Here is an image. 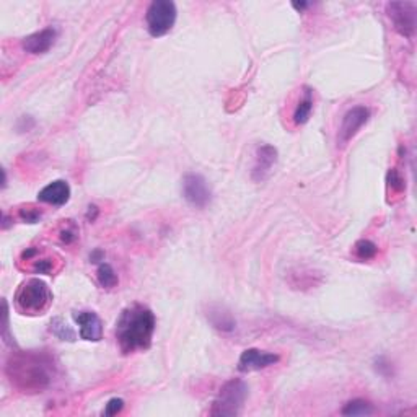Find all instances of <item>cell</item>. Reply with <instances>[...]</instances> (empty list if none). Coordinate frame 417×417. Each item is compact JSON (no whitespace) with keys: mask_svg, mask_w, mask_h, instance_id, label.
I'll return each instance as SVG.
<instances>
[{"mask_svg":"<svg viewBox=\"0 0 417 417\" xmlns=\"http://www.w3.org/2000/svg\"><path fill=\"white\" fill-rule=\"evenodd\" d=\"M157 326L154 311L145 305L134 304L122 310L116 322V342L122 354L147 351L152 346Z\"/></svg>","mask_w":417,"mask_h":417,"instance_id":"obj_1","label":"cell"},{"mask_svg":"<svg viewBox=\"0 0 417 417\" xmlns=\"http://www.w3.org/2000/svg\"><path fill=\"white\" fill-rule=\"evenodd\" d=\"M51 372V360L36 352H18L7 364L8 378L23 393H38L48 388L53 378Z\"/></svg>","mask_w":417,"mask_h":417,"instance_id":"obj_2","label":"cell"},{"mask_svg":"<svg viewBox=\"0 0 417 417\" xmlns=\"http://www.w3.org/2000/svg\"><path fill=\"white\" fill-rule=\"evenodd\" d=\"M53 304V292L41 279L21 282L15 292V306L23 315H43Z\"/></svg>","mask_w":417,"mask_h":417,"instance_id":"obj_3","label":"cell"},{"mask_svg":"<svg viewBox=\"0 0 417 417\" xmlns=\"http://www.w3.org/2000/svg\"><path fill=\"white\" fill-rule=\"evenodd\" d=\"M246 398H248V384L243 382V380L233 378L220 388L210 414L230 417L238 416L241 412L243 406H245Z\"/></svg>","mask_w":417,"mask_h":417,"instance_id":"obj_4","label":"cell"},{"mask_svg":"<svg viewBox=\"0 0 417 417\" xmlns=\"http://www.w3.org/2000/svg\"><path fill=\"white\" fill-rule=\"evenodd\" d=\"M176 6L169 0H154L147 8V30L154 38H160L172 31L176 21Z\"/></svg>","mask_w":417,"mask_h":417,"instance_id":"obj_5","label":"cell"},{"mask_svg":"<svg viewBox=\"0 0 417 417\" xmlns=\"http://www.w3.org/2000/svg\"><path fill=\"white\" fill-rule=\"evenodd\" d=\"M416 10L414 2H389L387 3V13L393 26L401 36L412 38L416 31Z\"/></svg>","mask_w":417,"mask_h":417,"instance_id":"obj_6","label":"cell"},{"mask_svg":"<svg viewBox=\"0 0 417 417\" xmlns=\"http://www.w3.org/2000/svg\"><path fill=\"white\" fill-rule=\"evenodd\" d=\"M56 264H61V258L56 254L44 253L38 248H26L20 256L18 266L26 271L36 272V274H49L53 276L57 271Z\"/></svg>","mask_w":417,"mask_h":417,"instance_id":"obj_7","label":"cell"},{"mask_svg":"<svg viewBox=\"0 0 417 417\" xmlns=\"http://www.w3.org/2000/svg\"><path fill=\"white\" fill-rule=\"evenodd\" d=\"M183 196H185V199L191 205H194V207L198 209H204L210 204L212 191H210L207 181H205L203 175L187 173V175L183 178Z\"/></svg>","mask_w":417,"mask_h":417,"instance_id":"obj_8","label":"cell"},{"mask_svg":"<svg viewBox=\"0 0 417 417\" xmlns=\"http://www.w3.org/2000/svg\"><path fill=\"white\" fill-rule=\"evenodd\" d=\"M370 119V109L365 106H354L344 114L341 129H339V142L342 145L354 139L362 127H364Z\"/></svg>","mask_w":417,"mask_h":417,"instance_id":"obj_9","label":"cell"},{"mask_svg":"<svg viewBox=\"0 0 417 417\" xmlns=\"http://www.w3.org/2000/svg\"><path fill=\"white\" fill-rule=\"evenodd\" d=\"M281 357L272 352H266L259 349H246L240 355L238 360V370L240 372H258V370L268 369V367L276 365Z\"/></svg>","mask_w":417,"mask_h":417,"instance_id":"obj_10","label":"cell"},{"mask_svg":"<svg viewBox=\"0 0 417 417\" xmlns=\"http://www.w3.org/2000/svg\"><path fill=\"white\" fill-rule=\"evenodd\" d=\"M276 163H277L276 147H272L269 144L258 147V150H256L253 172H251V178H253L256 183L264 181L266 178L271 175L274 165Z\"/></svg>","mask_w":417,"mask_h":417,"instance_id":"obj_11","label":"cell"},{"mask_svg":"<svg viewBox=\"0 0 417 417\" xmlns=\"http://www.w3.org/2000/svg\"><path fill=\"white\" fill-rule=\"evenodd\" d=\"M73 319L80 328V337L98 342L103 337V322L95 311H73Z\"/></svg>","mask_w":417,"mask_h":417,"instance_id":"obj_12","label":"cell"},{"mask_svg":"<svg viewBox=\"0 0 417 417\" xmlns=\"http://www.w3.org/2000/svg\"><path fill=\"white\" fill-rule=\"evenodd\" d=\"M57 38V31L56 28H44L41 31H36V33L26 36L25 39L21 41L23 49L30 54H44L48 53L49 49L53 48L54 43H56Z\"/></svg>","mask_w":417,"mask_h":417,"instance_id":"obj_13","label":"cell"},{"mask_svg":"<svg viewBox=\"0 0 417 417\" xmlns=\"http://www.w3.org/2000/svg\"><path fill=\"white\" fill-rule=\"evenodd\" d=\"M38 199L41 203L51 204V205L67 204L68 199H71V186H68V183L62 180L49 183L48 186H44L43 189L39 191Z\"/></svg>","mask_w":417,"mask_h":417,"instance_id":"obj_14","label":"cell"},{"mask_svg":"<svg viewBox=\"0 0 417 417\" xmlns=\"http://www.w3.org/2000/svg\"><path fill=\"white\" fill-rule=\"evenodd\" d=\"M207 319L215 329H219L222 333H232L237 328V322L230 311H227L219 305L210 306L207 311Z\"/></svg>","mask_w":417,"mask_h":417,"instance_id":"obj_15","label":"cell"},{"mask_svg":"<svg viewBox=\"0 0 417 417\" xmlns=\"http://www.w3.org/2000/svg\"><path fill=\"white\" fill-rule=\"evenodd\" d=\"M311 109H313V91L310 89H305L304 91V98L300 100V103L297 104L295 113H293V122L297 126L305 124L308 122V119L311 116Z\"/></svg>","mask_w":417,"mask_h":417,"instance_id":"obj_16","label":"cell"},{"mask_svg":"<svg viewBox=\"0 0 417 417\" xmlns=\"http://www.w3.org/2000/svg\"><path fill=\"white\" fill-rule=\"evenodd\" d=\"M96 276H98V282L103 288H113L118 286V276L116 272H114V269L111 268V264L100 263Z\"/></svg>","mask_w":417,"mask_h":417,"instance_id":"obj_17","label":"cell"},{"mask_svg":"<svg viewBox=\"0 0 417 417\" xmlns=\"http://www.w3.org/2000/svg\"><path fill=\"white\" fill-rule=\"evenodd\" d=\"M51 333L54 334V336L61 339V341H68V342H73L75 341V331L68 326V324L64 322L62 318H54L51 322Z\"/></svg>","mask_w":417,"mask_h":417,"instance_id":"obj_18","label":"cell"},{"mask_svg":"<svg viewBox=\"0 0 417 417\" xmlns=\"http://www.w3.org/2000/svg\"><path fill=\"white\" fill-rule=\"evenodd\" d=\"M354 253L359 259L369 261V259H373L375 256H377L378 246L370 240H359L354 245Z\"/></svg>","mask_w":417,"mask_h":417,"instance_id":"obj_19","label":"cell"},{"mask_svg":"<svg viewBox=\"0 0 417 417\" xmlns=\"http://www.w3.org/2000/svg\"><path fill=\"white\" fill-rule=\"evenodd\" d=\"M372 412H373L372 405L364 400L349 401L344 409H342V414L344 416H370Z\"/></svg>","mask_w":417,"mask_h":417,"instance_id":"obj_20","label":"cell"},{"mask_svg":"<svg viewBox=\"0 0 417 417\" xmlns=\"http://www.w3.org/2000/svg\"><path fill=\"white\" fill-rule=\"evenodd\" d=\"M59 240H61L64 245H72L73 241L79 238V228H77L73 220H62V225L59 228Z\"/></svg>","mask_w":417,"mask_h":417,"instance_id":"obj_21","label":"cell"},{"mask_svg":"<svg viewBox=\"0 0 417 417\" xmlns=\"http://www.w3.org/2000/svg\"><path fill=\"white\" fill-rule=\"evenodd\" d=\"M387 183H388V187H391V191L395 192H401L405 191V178L401 176V173L398 172V169H389L388 175H387Z\"/></svg>","mask_w":417,"mask_h":417,"instance_id":"obj_22","label":"cell"},{"mask_svg":"<svg viewBox=\"0 0 417 417\" xmlns=\"http://www.w3.org/2000/svg\"><path fill=\"white\" fill-rule=\"evenodd\" d=\"M18 215H20V219L23 220V222L36 223V222H39V219H41V210L33 207V205H25V207L20 209Z\"/></svg>","mask_w":417,"mask_h":417,"instance_id":"obj_23","label":"cell"},{"mask_svg":"<svg viewBox=\"0 0 417 417\" xmlns=\"http://www.w3.org/2000/svg\"><path fill=\"white\" fill-rule=\"evenodd\" d=\"M124 407V401L121 398H113V400L108 401L106 407H104V416H116L122 411Z\"/></svg>","mask_w":417,"mask_h":417,"instance_id":"obj_24","label":"cell"},{"mask_svg":"<svg viewBox=\"0 0 417 417\" xmlns=\"http://www.w3.org/2000/svg\"><path fill=\"white\" fill-rule=\"evenodd\" d=\"M375 369H377V372L380 375H383V377H389V375H393L391 364H389L384 357H378V359L375 360Z\"/></svg>","mask_w":417,"mask_h":417,"instance_id":"obj_25","label":"cell"},{"mask_svg":"<svg viewBox=\"0 0 417 417\" xmlns=\"http://www.w3.org/2000/svg\"><path fill=\"white\" fill-rule=\"evenodd\" d=\"M90 259H91V263H102V261H104V253L103 251L96 250V251H93V254L90 256Z\"/></svg>","mask_w":417,"mask_h":417,"instance_id":"obj_26","label":"cell"},{"mask_svg":"<svg viewBox=\"0 0 417 417\" xmlns=\"http://www.w3.org/2000/svg\"><path fill=\"white\" fill-rule=\"evenodd\" d=\"M96 215H98V207H96V205H90L89 212H86V219H89L90 222H95Z\"/></svg>","mask_w":417,"mask_h":417,"instance_id":"obj_27","label":"cell"},{"mask_svg":"<svg viewBox=\"0 0 417 417\" xmlns=\"http://www.w3.org/2000/svg\"><path fill=\"white\" fill-rule=\"evenodd\" d=\"M293 7H295L297 10H304V8L308 7V3H293Z\"/></svg>","mask_w":417,"mask_h":417,"instance_id":"obj_28","label":"cell"}]
</instances>
